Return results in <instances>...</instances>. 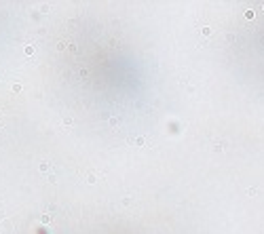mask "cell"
<instances>
[{
  "label": "cell",
  "mask_w": 264,
  "mask_h": 234,
  "mask_svg": "<svg viewBox=\"0 0 264 234\" xmlns=\"http://www.w3.org/2000/svg\"><path fill=\"white\" fill-rule=\"evenodd\" d=\"M49 169H51V165H49V163H42V165H40V171H42V173H47Z\"/></svg>",
  "instance_id": "cell-1"
}]
</instances>
